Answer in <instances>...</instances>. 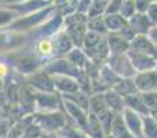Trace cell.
<instances>
[{
	"label": "cell",
	"instance_id": "1",
	"mask_svg": "<svg viewBox=\"0 0 157 138\" xmlns=\"http://www.w3.org/2000/svg\"><path fill=\"white\" fill-rule=\"evenodd\" d=\"M57 13V7L54 4L48 6L46 8H41L35 13L26 14V15H21L10 24L4 30H13V32H19V33H28L35 30L36 28H39L40 25H43L50 17H52Z\"/></svg>",
	"mask_w": 157,
	"mask_h": 138
},
{
	"label": "cell",
	"instance_id": "2",
	"mask_svg": "<svg viewBox=\"0 0 157 138\" xmlns=\"http://www.w3.org/2000/svg\"><path fill=\"white\" fill-rule=\"evenodd\" d=\"M32 120L35 124H37L41 128L44 134L58 133L69 123L68 116L62 109L51 112H37L32 116Z\"/></svg>",
	"mask_w": 157,
	"mask_h": 138
},
{
	"label": "cell",
	"instance_id": "3",
	"mask_svg": "<svg viewBox=\"0 0 157 138\" xmlns=\"http://www.w3.org/2000/svg\"><path fill=\"white\" fill-rule=\"evenodd\" d=\"M43 69L48 75H65V76H71V77L77 79V80L84 73V69H78L77 66H75L65 57L48 60L46 62V65L43 66Z\"/></svg>",
	"mask_w": 157,
	"mask_h": 138
},
{
	"label": "cell",
	"instance_id": "4",
	"mask_svg": "<svg viewBox=\"0 0 157 138\" xmlns=\"http://www.w3.org/2000/svg\"><path fill=\"white\" fill-rule=\"evenodd\" d=\"M106 64H108V65L110 66V69L121 79H132L134 76L136 75V70L134 69V66H132V64H131L130 58H128L127 53H124V54L109 55Z\"/></svg>",
	"mask_w": 157,
	"mask_h": 138
},
{
	"label": "cell",
	"instance_id": "5",
	"mask_svg": "<svg viewBox=\"0 0 157 138\" xmlns=\"http://www.w3.org/2000/svg\"><path fill=\"white\" fill-rule=\"evenodd\" d=\"M33 102L39 112L59 111L62 108V98L58 93H41L33 90Z\"/></svg>",
	"mask_w": 157,
	"mask_h": 138
},
{
	"label": "cell",
	"instance_id": "6",
	"mask_svg": "<svg viewBox=\"0 0 157 138\" xmlns=\"http://www.w3.org/2000/svg\"><path fill=\"white\" fill-rule=\"evenodd\" d=\"M62 98V97H61ZM62 109L65 112V115L68 116V119L71 120L73 124H76L77 127H80L81 130H87V124H88V113L90 112L81 109L80 106H77L76 104L71 102L68 100L62 98Z\"/></svg>",
	"mask_w": 157,
	"mask_h": 138
},
{
	"label": "cell",
	"instance_id": "7",
	"mask_svg": "<svg viewBox=\"0 0 157 138\" xmlns=\"http://www.w3.org/2000/svg\"><path fill=\"white\" fill-rule=\"evenodd\" d=\"M26 80L28 84L32 87V90L41 93H57L54 87V81H52V76L48 75L43 68L26 76Z\"/></svg>",
	"mask_w": 157,
	"mask_h": 138
},
{
	"label": "cell",
	"instance_id": "8",
	"mask_svg": "<svg viewBox=\"0 0 157 138\" xmlns=\"http://www.w3.org/2000/svg\"><path fill=\"white\" fill-rule=\"evenodd\" d=\"M26 43V33L0 30V51H15Z\"/></svg>",
	"mask_w": 157,
	"mask_h": 138
},
{
	"label": "cell",
	"instance_id": "9",
	"mask_svg": "<svg viewBox=\"0 0 157 138\" xmlns=\"http://www.w3.org/2000/svg\"><path fill=\"white\" fill-rule=\"evenodd\" d=\"M127 55H128V58H130L131 64H132L134 69L136 70V73L146 72V70H153V69H156V66H157L156 58L150 54H144V53L128 50Z\"/></svg>",
	"mask_w": 157,
	"mask_h": 138
},
{
	"label": "cell",
	"instance_id": "10",
	"mask_svg": "<svg viewBox=\"0 0 157 138\" xmlns=\"http://www.w3.org/2000/svg\"><path fill=\"white\" fill-rule=\"evenodd\" d=\"M132 80L139 93L157 91V70L156 69L136 73L132 77Z\"/></svg>",
	"mask_w": 157,
	"mask_h": 138
},
{
	"label": "cell",
	"instance_id": "11",
	"mask_svg": "<svg viewBox=\"0 0 157 138\" xmlns=\"http://www.w3.org/2000/svg\"><path fill=\"white\" fill-rule=\"evenodd\" d=\"M124 123L127 124L128 130L132 133V136L135 138H144V116L136 112H134L132 109L127 108L121 112Z\"/></svg>",
	"mask_w": 157,
	"mask_h": 138
},
{
	"label": "cell",
	"instance_id": "12",
	"mask_svg": "<svg viewBox=\"0 0 157 138\" xmlns=\"http://www.w3.org/2000/svg\"><path fill=\"white\" fill-rule=\"evenodd\" d=\"M51 76H52V81H54L55 91L59 95L72 94V93H76L80 90V84H78L77 79L65 75H51Z\"/></svg>",
	"mask_w": 157,
	"mask_h": 138
},
{
	"label": "cell",
	"instance_id": "13",
	"mask_svg": "<svg viewBox=\"0 0 157 138\" xmlns=\"http://www.w3.org/2000/svg\"><path fill=\"white\" fill-rule=\"evenodd\" d=\"M52 46H54V58H61L66 57L72 50L75 49L72 40L69 39V36L65 33V30H59L58 33H55L51 37Z\"/></svg>",
	"mask_w": 157,
	"mask_h": 138
},
{
	"label": "cell",
	"instance_id": "14",
	"mask_svg": "<svg viewBox=\"0 0 157 138\" xmlns=\"http://www.w3.org/2000/svg\"><path fill=\"white\" fill-rule=\"evenodd\" d=\"M65 33L69 36V39L72 40L75 47H80L83 46V40H84V36L87 33V22H75V24H69L65 25L63 28Z\"/></svg>",
	"mask_w": 157,
	"mask_h": 138
},
{
	"label": "cell",
	"instance_id": "15",
	"mask_svg": "<svg viewBox=\"0 0 157 138\" xmlns=\"http://www.w3.org/2000/svg\"><path fill=\"white\" fill-rule=\"evenodd\" d=\"M128 25L132 28V30L136 35H146L149 29L153 26V22L150 21L147 14H135L128 19Z\"/></svg>",
	"mask_w": 157,
	"mask_h": 138
},
{
	"label": "cell",
	"instance_id": "16",
	"mask_svg": "<svg viewBox=\"0 0 157 138\" xmlns=\"http://www.w3.org/2000/svg\"><path fill=\"white\" fill-rule=\"evenodd\" d=\"M109 136L114 137V138H135L132 136L130 130H128L127 124L124 123L121 113H116L113 117V122L110 126V134Z\"/></svg>",
	"mask_w": 157,
	"mask_h": 138
},
{
	"label": "cell",
	"instance_id": "17",
	"mask_svg": "<svg viewBox=\"0 0 157 138\" xmlns=\"http://www.w3.org/2000/svg\"><path fill=\"white\" fill-rule=\"evenodd\" d=\"M155 44L150 41V39L146 35H136L132 40L130 41V50L138 53H144V54H153L155 51Z\"/></svg>",
	"mask_w": 157,
	"mask_h": 138
},
{
	"label": "cell",
	"instance_id": "18",
	"mask_svg": "<svg viewBox=\"0 0 157 138\" xmlns=\"http://www.w3.org/2000/svg\"><path fill=\"white\" fill-rule=\"evenodd\" d=\"M108 44H109V51L110 55L114 54H124L130 50V41L123 39L117 33H110L108 35Z\"/></svg>",
	"mask_w": 157,
	"mask_h": 138
},
{
	"label": "cell",
	"instance_id": "19",
	"mask_svg": "<svg viewBox=\"0 0 157 138\" xmlns=\"http://www.w3.org/2000/svg\"><path fill=\"white\" fill-rule=\"evenodd\" d=\"M124 101H125V106L130 108V109H132V111L136 112V113L142 115V116H149V115H152V112H150L149 109H147V106L145 105L141 93L128 95V97L124 98Z\"/></svg>",
	"mask_w": 157,
	"mask_h": 138
},
{
	"label": "cell",
	"instance_id": "20",
	"mask_svg": "<svg viewBox=\"0 0 157 138\" xmlns=\"http://www.w3.org/2000/svg\"><path fill=\"white\" fill-rule=\"evenodd\" d=\"M105 25L108 32L119 33L121 29H124L128 25V21L121 15V14H110V15H103Z\"/></svg>",
	"mask_w": 157,
	"mask_h": 138
},
{
	"label": "cell",
	"instance_id": "21",
	"mask_svg": "<svg viewBox=\"0 0 157 138\" xmlns=\"http://www.w3.org/2000/svg\"><path fill=\"white\" fill-rule=\"evenodd\" d=\"M112 90H113V91H116L119 95H121L123 98L139 93L132 79H120V80L117 81L113 87H112Z\"/></svg>",
	"mask_w": 157,
	"mask_h": 138
},
{
	"label": "cell",
	"instance_id": "22",
	"mask_svg": "<svg viewBox=\"0 0 157 138\" xmlns=\"http://www.w3.org/2000/svg\"><path fill=\"white\" fill-rule=\"evenodd\" d=\"M106 97V102H108V106L114 112V113H121L125 109V101L121 95H119L116 91L113 90H108L105 93Z\"/></svg>",
	"mask_w": 157,
	"mask_h": 138
},
{
	"label": "cell",
	"instance_id": "23",
	"mask_svg": "<svg viewBox=\"0 0 157 138\" xmlns=\"http://www.w3.org/2000/svg\"><path fill=\"white\" fill-rule=\"evenodd\" d=\"M86 133L88 134L91 138H106L108 136L105 134L102 126H101L99 120H98L97 115H94L92 112L88 113V124H87Z\"/></svg>",
	"mask_w": 157,
	"mask_h": 138
},
{
	"label": "cell",
	"instance_id": "24",
	"mask_svg": "<svg viewBox=\"0 0 157 138\" xmlns=\"http://www.w3.org/2000/svg\"><path fill=\"white\" fill-rule=\"evenodd\" d=\"M65 58L68 61H71L78 69H84L86 68V64L88 62V57H87V54L84 53V50L80 49V47H75Z\"/></svg>",
	"mask_w": 157,
	"mask_h": 138
},
{
	"label": "cell",
	"instance_id": "25",
	"mask_svg": "<svg viewBox=\"0 0 157 138\" xmlns=\"http://www.w3.org/2000/svg\"><path fill=\"white\" fill-rule=\"evenodd\" d=\"M36 54L40 58H48L54 55V46H52L51 37H43L39 39L36 44Z\"/></svg>",
	"mask_w": 157,
	"mask_h": 138
},
{
	"label": "cell",
	"instance_id": "26",
	"mask_svg": "<svg viewBox=\"0 0 157 138\" xmlns=\"http://www.w3.org/2000/svg\"><path fill=\"white\" fill-rule=\"evenodd\" d=\"M57 134L62 136L63 138H91L84 130H81L80 127H77L76 124H73L72 122H69L62 130H59Z\"/></svg>",
	"mask_w": 157,
	"mask_h": 138
},
{
	"label": "cell",
	"instance_id": "27",
	"mask_svg": "<svg viewBox=\"0 0 157 138\" xmlns=\"http://www.w3.org/2000/svg\"><path fill=\"white\" fill-rule=\"evenodd\" d=\"M18 14L14 10H10L7 7H0V30H4L10 24H13L17 18Z\"/></svg>",
	"mask_w": 157,
	"mask_h": 138
},
{
	"label": "cell",
	"instance_id": "28",
	"mask_svg": "<svg viewBox=\"0 0 157 138\" xmlns=\"http://www.w3.org/2000/svg\"><path fill=\"white\" fill-rule=\"evenodd\" d=\"M144 138H157V120L153 115L144 116Z\"/></svg>",
	"mask_w": 157,
	"mask_h": 138
},
{
	"label": "cell",
	"instance_id": "29",
	"mask_svg": "<svg viewBox=\"0 0 157 138\" xmlns=\"http://www.w3.org/2000/svg\"><path fill=\"white\" fill-rule=\"evenodd\" d=\"M87 29L88 30H94V32H98L101 35H105L108 33V29H106L105 25V19L103 17H98V18H91L87 21Z\"/></svg>",
	"mask_w": 157,
	"mask_h": 138
},
{
	"label": "cell",
	"instance_id": "30",
	"mask_svg": "<svg viewBox=\"0 0 157 138\" xmlns=\"http://www.w3.org/2000/svg\"><path fill=\"white\" fill-rule=\"evenodd\" d=\"M142 100L145 105L147 106L150 112L157 111V91H149V93H141Z\"/></svg>",
	"mask_w": 157,
	"mask_h": 138
},
{
	"label": "cell",
	"instance_id": "31",
	"mask_svg": "<svg viewBox=\"0 0 157 138\" xmlns=\"http://www.w3.org/2000/svg\"><path fill=\"white\" fill-rule=\"evenodd\" d=\"M135 3L134 0H123V6H121V10H120V14L124 17L125 19H130L131 17L135 15Z\"/></svg>",
	"mask_w": 157,
	"mask_h": 138
},
{
	"label": "cell",
	"instance_id": "32",
	"mask_svg": "<svg viewBox=\"0 0 157 138\" xmlns=\"http://www.w3.org/2000/svg\"><path fill=\"white\" fill-rule=\"evenodd\" d=\"M43 136H44V133L41 131V128L39 127L37 124H35V123H33V120H32V123H30V124H28L26 128H25L22 138H41Z\"/></svg>",
	"mask_w": 157,
	"mask_h": 138
},
{
	"label": "cell",
	"instance_id": "33",
	"mask_svg": "<svg viewBox=\"0 0 157 138\" xmlns=\"http://www.w3.org/2000/svg\"><path fill=\"white\" fill-rule=\"evenodd\" d=\"M121 6H123V0H109L105 15H110V14H120Z\"/></svg>",
	"mask_w": 157,
	"mask_h": 138
},
{
	"label": "cell",
	"instance_id": "34",
	"mask_svg": "<svg viewBox=\"0 0 157 138\" xmlns=\"http://www.w3.org/2000/svg\"><path fill=\"white\" fill-rule=\"evenodd\" d=\"M92 2L94 0H78V4H77V13H81V14H88L90 8L92 6Z\"/></svg>",
	"mask_w": 157,
	"mask_h": 138
},
{
	"label": "cell",
	"instance_id": "35",
	"mask_svg": "<svg viewBox=\"0 0 157 138\" xmlns=\"http://www.w3.org/2000/svg\"><path fill=\"white\" fill-rule=\"evenodd\" d=\"M147 15H149L150 21L153 22V25H157V3H152L149 7V10H147Z\"/></svg>",
	"mask_w": 157,
	"mask_h": 138
},
{
	"label": "cell",
	"instance_id": "36",
	"mask_svg": "<svg viewBox=\"0 0 157 138\" xmlns=\"http://www.w3.org/2000/svg\"><path fill=\"white\" fill-rule=\"evenodd\" d=\"M146 36L150 39V41H152L155 46H157V25H153V26L150 28L149 32L146 33Z\"/></svg>",
	"mask_w": 157,
	"mask_h": 138
},
{
	"label": "cell",
	"instance_id": "37",
	"mask_svg": "<svg viewBox=\"0 0 157 138\" xmlns=\"http://www.w3.org/2000/svg\"><path fill=\"white\" fill-rule=\"evenodd\" d=\"M24 2H26V0H0V7L10 4H18V3H24Z\"/></svg>",
	"mask_w": 157,
	"mask_h": 138
},
{
	"label": "cell",
	"instance_id": "38",
	"mask_svg": "<svg viewBox=\"0 0 157 138\" xmlns=\"http://www.w3.org/2000/svg\"><path fill=\"white\" fill-rule=\"evenodd\" d=\"M7 72H8L7 65H6V64H3V62H0V80H2V79L7 75Z\"/></svg>",
	"mask_w": 157,
	"mask_h": 138
},
{
	"label": "cell",
	"instance_id": "39",
	"mask_svg": "<svg viewBox=\"0 0 157 138\" xmlns=\"http://www.w3.org/2000/svg\"><path fill=\"white\" fill-rule=\"evenodd\" d=\"M66 2H68V0H54V6H55L57 8H59L61 6H63Z\"/></svg>",
	"mask_w": 157,
	"mask_h": 138
},
{
	"label": "cell",
	"instance_id": "40",
	"mask_svg": "<svg viewBox=\"0 0 157 138\" xmlns=\"http://www.w3.org/2000/svg\"><path fill=\"white\" fill-rule=\"evenodd\" d=\"M44 138H63L62 136H59V134L54 133V134H44Z\"/></svg>",
	"mask_w": 157,
	"mask_h": 138
},
{
	"label": "cell",
	"instance_id": "41",
	"mask_svg": "<svg viewBox=\"0 0 157 138\" xmlns=\"http://www.w3.org/2000/svg\"><path fill=\"white\" fill-rule=\"evenodd\" d=\"M106 138H114V137H112V136H108V137H106Z\"/></svg>",
	"mask_w": 157,
	"mask_h": 138
},
{
	"label": "cell",
	"instance_id": "42",
	"mask_svg": "<svg viewBox=\"0 0 157 138\" xmlns=\"http://www.w3.org/2000/svg\"><path fill=\"white\" fill-rule=\"evenodd\" d=\"M156 70H157V66H156Z\"/></svg>",
	"mask_w": 157,
	"mask_h": 138
},
{
	"label": "cell",
	"instance_id": "43",
	"mask_svg": "<svg viewBox=\"0 0 157 138\" xmlns=\"http://www.w3.org/2000/svg\"><path fill=\"white\" fill-rule=\"evenodd\" d=\"M156 3H157V0H156Z\"/></svg>",
	"mask_w": 157,
	"mask_h": 138
}]
</instances>
